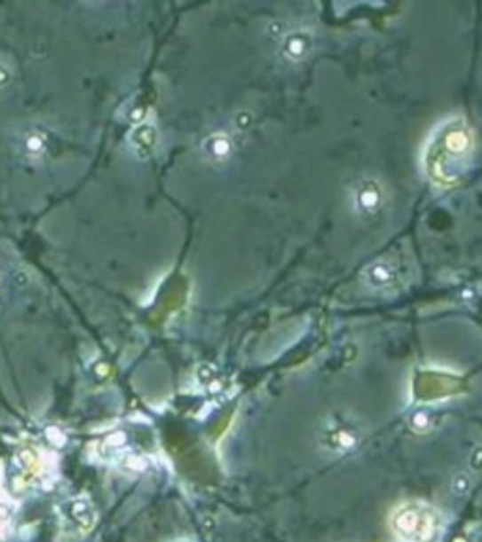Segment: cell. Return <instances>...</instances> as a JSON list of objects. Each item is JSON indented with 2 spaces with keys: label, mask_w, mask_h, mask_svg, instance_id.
Listing matches in <instances>:
<instances>
[{
  "label": "cell",
  "mask_w": 482,
  "mask_h": 542,
  "mask_svg": "<svg viewBox=\"0 0 482 542\" xmlns=\"http://www.w3.org/2000/svg\"><path fill=\"white\" fill-rule=\"evenodd\" d=\"M313 51V35L307 28L294 27L285 30L279 38V55H281L287 63H304Z\"/></svg>",
  "instance_id": "obj_3"
},
{
  "label": "cell",
  "mask_w": 482,
  "mask_h": 542,
  "mask_svg": "<svg viewBox=\"0 0 482 542\" xmlns=\"http://www.w3.org/2000/svg\"><path fill=\"white\" fill-rule=\"evenodd\" d=\"M386 202L384 187L381 181L373 177H362L352 185L351 191V204L356 215L364 216V219H373L377 216Z\"/></svg>",
  "instance_id": "obj_2"
},
{
  "label": "cell",
  "mask_w": 482,
  "mask_h": 542,
  "mask_svg": "<svg viewBox=\"0 0 482 542\" xmlns=\"http://www.w3.org/2000/svg\"><path fill=\"white\" fill-rule=\"evenodd\" d=\"M204 149L213 161L221 162V161H226L232 154V151H234V142H232V137L228 134H223V132L213 134L206 139Z\"/></svg>",
  "instance_id": "obj_5"
},
{
  "label": "cell",
  "mask_w": 482,
  "mask_h": 542,
  "mask_svg": "<svg viewBox=\"0 0 482 542\" xmlns=\"http://www.w3.org/2000/svg\"><path fill=\"white\" fill-rule=\"evenodd\" d=\"M362 279H364V285L367 288L377 290V292H386V290L396 288L399 273H398V268L392 264V262L377 260V262H373L371 266L366 268Z\"/></svg>",
  "instance_id": "obj_4"
},
{
  "label": "cell",
  "mask_w": 482,
  "mask_h": 542,
  "mask_svg": "<svg viewBox=\"0 0 482 542\" xmlns=\"http://www.w3.org/2000/svg\"><path fill=\"white\" fill-rule=\"evenodd\" d=\"M392 528L401 538L424 542L433 535L435 523L431 520V513H428V510L416 505H407L399 508L394 515Z\"/></svg>",
  "instance_id": "obj_1"
}]
</instances>
